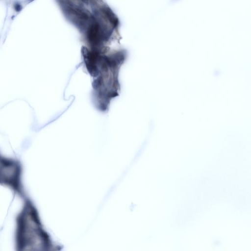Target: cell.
Returning a JSON list of instances; mask_svg holds the SVG:
<instances>
[{
	"instance_id": "1",
	"label": "cell",
	"mask_w": 251,
	"mask_h": 251,
	"mask_svg": "<svg viewBox=\"0 0 251 251\" xmlns=\"http://www.w3.org/2000/svg\"><path fill=\"white\" fill-rule=\"evenodd\" d=\"M15 251H60L47 231L35 203L28 196L16 215L14 230Z\"/></svg>"
},
{
	"instance_id": "2",
	"label": "cell",
	"mask_w": 251,
	"mask_h": 251,
	"mask_svg": "<svg viewBox=\"0 0 251 251\" xmlns=\"http://www.w3.org/2000/svg\"><path fill=\"white\" fill-rule=\"evenodd\" d=\"M61 4L63 12L74 25L80 29L85 38L92 45H101L110 39L113 32L116 30L118 20L115 15L107 7L102 4L101 7L96 8L94 4L93 12L92 4L91 11L84 8L83 3H70L63 1Z\"/></svg>"
},
{
	"instance_id": "3",
	"label": "cell",
	"mask_w": 251,
	"mask_h": 251,
	"mask_svg": "<svg viewBox=\"0 0 251 251\" xmlns=\"http://www.w3.org/2000/svg\"><path fill=\"white\" fill-rule=\"evenodd\" d=\"M23 167L21 162L0 152V185L8 188L23 199L27 196L23 183Z\"/></svg>"
}]
</instances>
